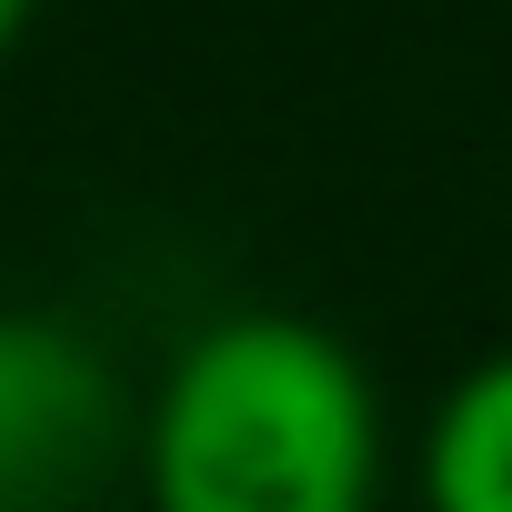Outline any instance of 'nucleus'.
Instances as JSON below:
<instances>
[{"label": "nucleus", "instance_id": "nucleus-4", "mask_svg": "<svg viewBox=\"0 0 512 512\" xmlns=\"http://www.w3.org/2000/svg\"><path fill=\"white\" fill-rule=\"evenodd\" d=\"M31 11H41V0H0V51H11V41L31 31Z\"/></svg>", "mask_w": 512, "mask_h": 512}, {"label": "nucleus", "instance_id": "nucleus-2", "mask_svg": "<svg viewBox=\"0 0 512 512\" xmlns=\"http://www.w3.org/2000/svg\"><path fill=\"white\" fill-rule=\"evenodd\" d=\"M121 442V382L111 362L51 322L0 312V512H71Z\"/></svg>", "mask_w": 512, "mask_h": 512}, {"label": "nucleus", "instance_id": "nucleus-3", "mask_svg": "<svg viewBox=\"0 0 512 512\" xmlns=\"http://www.w3.org/2000/svg\"><path fill=\"white\" fill-rule=\"evenodd\" d=\"M422 512H512V352H482L422 422Z\"/></svg>", "mask_w": 512, "mask_h": 512}, {"label": "nucleus", "instance_id": "nucleus-1", "mask_svg": "<svg viewBox=\"0 0 512 512\" xmlns=\"http://www.w3.org/2000/svg\"><path fill=\"white\" fill-rule=\"evenodd\" d=\"M151 512H382V392L302 312L201 322L141 412Z\"/></svg>", "mask_w": 512, "mask_h": 512}]
</instances>
